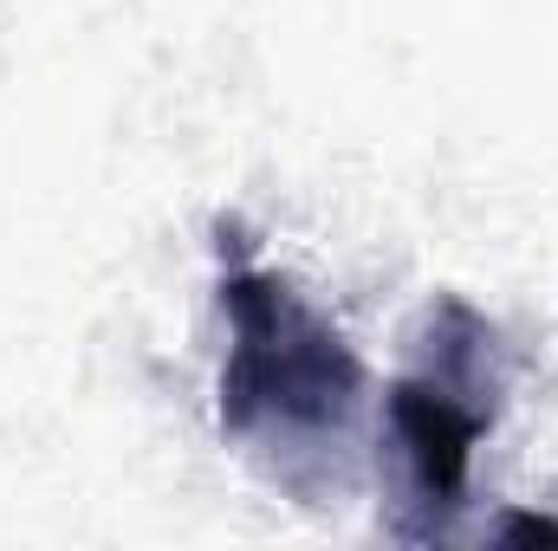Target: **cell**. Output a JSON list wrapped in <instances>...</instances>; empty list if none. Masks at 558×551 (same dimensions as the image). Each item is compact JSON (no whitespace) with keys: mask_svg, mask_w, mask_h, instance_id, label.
Segmentation results:
<instances>
[{"mask_svg":"<svg viewBox=\"0 0 558 551\" xmlns=\"http://www.w3.org/2000/svg\"><path fill=\"white\" fill-rule=\"evenodd\" d=\"M468 383L474 377H461V370H428V377H403L390 390V421H397V441L410 454V474L428 506H461L474 441L494 421V403H468V396H481Z\"/></svg>","mask_w":558,"mask_h":551,"instance_id":"cell-2","label":"cell"},{"mask_svg":"<svg viewBox=\"0 0 558 551\" xmlns=\"http://www.w3.org/2000/svg\"><path fill=\"white\" fill-rule=\"evenodd\" d=\"M221 305L234 318V351L221 370L228 434L325 428L351 415L364 390V364L312 305H299L279 279L254 273V267H234L221 279Z\"/></svg>","mask_w":558,"mask_h":551,"instance_id":"cell-1","label":"cell"},{"mask_svg":"<svg viewBox=\"0 0 558 551\" xmlns=\"http://www.w3.org/2000/svg\"><path fill=\"white\" fill-rule=\"evenodd\" d=\"M500 539H558V519H533V513H513L500 526Z\"/></svg>","mask_w":558,"mask_h":551,"instance_id":"cell-3","label":"cell"}]
</instances>
